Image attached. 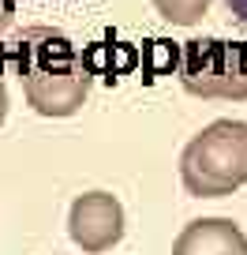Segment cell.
<instances>
[{
    "label": "cell",
    "mask_w": 247,
    "mask_h": 255,
    "mask_svg": "<svg viewBox=\"0 0 247 255\" xmlns=\"http://www.w3.org/2000/svg\"><path fill=\"white\" fill-rule=\"evenodd\" d=\"M15 72L38 117H75L90 98V72L79 60V49L72 45L68 34L49 30V26H34L19 38Z\"/></svg>",
    "instance_id": "cell-1"
},
{
    "label": "cell",
    "mask_w": 247,
    "mask_h": 255,
    "mask_svg": "<svg viewBox=\"0 0 247 255\" xmlns=\"http://www.w3.org/2000/svg\"><path fill=\"white\" fill-rule=\"evenodd\" d=\"M183 191L195 199H225L247 184V120H214L180 154Z\"/></svg>",
    "instance_id": "cell-2"
},
{
    "label": "cell",
    "mask_w": 247,
    "mask_h": 255,
    "mask_svg": "<svg viewBox=\"0 0 247 255\" xmlns=\"http://www.w3.org/2000/svg\"><path fill=\"white\" fill-rule=\"evenodd\" d=\"M180 83L206 102H247V45L191 38L180 53Z\"/></svg>",
    "instance_id": "cell-3"
},
{
    "label": "cell",
    "mask_w": 247,
    "mask_h": 255,
    "mask_svg": "<svg viewBox=\"0 0 247 255\" xmlns=\"http://www.w3.org/2000/svg\"><path fill=\"white\" fill-rule=\"evenodd\" d=\"M68 237L86 255H105L124 240V207L112 191H82L68 210Z\"/></svg>",
    "instance_id": "cell-4"
},
{
    "label": "cell",
    "mask_w": 247,
    "mask_h": 255,
    "mask_svg": "<svg viewBox=\"0 0 247 255\" xmlns=\"http://www.w3.org/2000/svg\"><path fill=\"white\" fill-rule=\"evenodd\" d=\"M172 255H247V237L232 218H195L172 240Z\"/></svg>",
    "instance_id": "cell-5"
},
{
    "label": "cell",
    "mask_w": 247,
    "mask_h": 255,
    "mask_svg": "<svg viewBox=\"0 0 247 255\" xmlns=\"http://www.w3.org/2000/svg\"><path fill=\"white\" fill-rule=\"evenodd\" d=\"M210 4H214V0H154L158 15L165 19V23H172V26H195L210 11Z\"/></svg>",
    "instance_id": "cell-6"
},
{
    "label": "cell",
    "mask_w": 247,
    "mask_h": 255,
    "mask_svg": "<svg viewBox=\"0 0 247 255\" xmlns=\"http://www.w3.org/2000/svg\"><path fill=\"white\" fill-rule=\"evenodd\" d=\"M225 4H229V15L236 23V30L247 38V0H225Z\"/></svg>",
    "instance_id": "cell-7"
},
{
    "label": "cell",
    "mask_w": 247,
    "mask_h": 255,
    "mask_svg": "<svg viewBox=\"0 0 247 255\" xmlns=\"http://www.w3.org/2000/svg\"><path fill=\"white\" fill-rule=\"evenodd\" d=\"M11 15H15V4H11V0H0V34L11 26Z\"/></svg>",
    "instance_id": "cell-8"
},
{
    "label": "cell",
    "mask_w": 247,
    "mask_h": 255,
    "mask_svg": "<svg viewBox=\"0 0 247 255\" xmlns=\"http://www.w3.org/2000/svg\"><path fill=\"white\" fill-rule=\"evenodd\" d=\"M4 117H8V87L0 79V124H4Z\"/></svg>",
    "instance_id": "cell-9"
}]
</instances>
